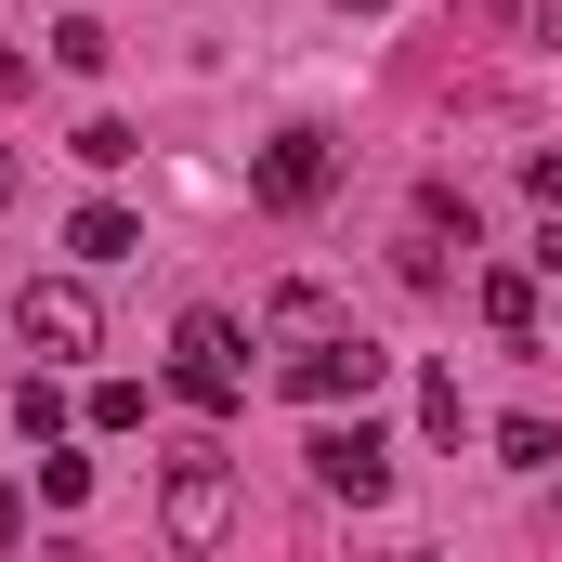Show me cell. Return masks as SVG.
Segmentation results:
<instances>
[{"label":"cell","mask_w":562,"mask_h":562,"mask_svg":"<svg viewBox=\"0 0 562 562\" xmlns=\"http://www.w3.org/2000/svg\"><path fill=\"white\" fill-rule=\"evenodd\" d=\"M170 393L210 406V419L249 406V340H236V314H183V327H170Z\"/></svg>","instance_id":"1"},{"label":"cell","mask_w":562,"mask_h":562,"mask_svg":"<svg viewBox=\"0 0 562 562\" xmlns=\"http://www.w3.org/2000/svg\"><path fill=\"white\" fill-rule=\"evenodd\" d=\"M13 340L40 353V367H79V353H105V301L79 276H26V301H13Z\"/></svg>","instance_id":"2"},{"label":"cell","mask_w":562,"mask_h":562,"mask_svg":"<svg viewBox=\"0 0 562 562\" xmlns=\"http://www.w3.org/2000/svg\"><path fill=\"white\" fill-rule=\"evenodd\" d=\"M301 458H314V484H327V497H353V510H367V497H393V431H380V419H340V406H314Z\"/></svg>","instance_id":"3"},{"label":"cell","mask_w":562,"mask_h":562,"mask_svg":"<svg viewBox=\"0 0 562 562\" xmlns=\"http://www.w3.org/2000/svg\"><path fill=\"white\" fill-rule=\"evenodd\" d=\"M380 380H393V353H380L367 327H327V340L288 353V406H367Z\"/></svg>","instance_id":"4"},{"label":"cell","mask_w":562,"mask_h":562,"mask_svg":"<svg viewBox=\"0 0 562 562\" xmlns=\"http://www.w3.org/2000/svg\"><path fill=\"white\" fill-rule=\"evenodd\" d=\"M249 196H262V210H327V196H340V132H276L249 157Z\"/></svg>","instance_id":"5"},{"label":"cell","mask_w":562,"mask_h":562,"mask_svg":"<svg viewBox=\"0 0 562 562\" xmlns=\"http://www.w3.org/2000/svg\"><path fill=\"white\" fill-rule=\"evenodd\" d=\"M170 537H183V550H223V537H236V471H223V445H170Z\"/></svg>","instance_id":"6"},{"label":"cell","mask_w":562,"mask_h":562,"mask_svg":"<svg viewBox=\"0 0 562 562\" xmlns=\"http://www.w3.org/2000/svg\"><path fill=\"white\" fill-rule=\"evenodd\" d=\"M66 249H79V262H132V249H144V210H119V196H92V210L66 223Z\"/></svg>","instance_id":"7"},{"label":"cell","mask_w":562,"mask_h":562,"mask_svg":"<svg viewBox=\"0 0 562 562\" xmlns=\"http://www.w3.org/2000/svg\"><path fill=\"white\" fill-rule=\"evenodd\" d=\"M471 301H484V327H497V340H537V276H524V262H497Z\"/></svg>","instance_id":"8"},{"label":"cell","mask_w":562,"mask_h":562,"mask_svg":"<svg viewBox=\"0 0 562 562\" xmlns=\"http://www.w3.org/2000/svg\"><path fill=\"white\" fill-rule=\"evenodd\" d=\"M262 327H276V340H327V327H353V314H340L327 288H276V301H262Z\"/></svg>","instance_id":"9"},{"label":"cell","mask_w":562,"mask_h":562,"mask_svg":"<svg viewBox=\"0 0 562 562\" xmlns=\"http://www.w3.org/2000/svg\"><path fill=\"white\" fill-rule=\"evenodd\" d=\"M66 157H79V170H132L144 132H132V119H79V132H66Z\"/></svg>","instance_id":"10"},{"label":"cell","mask_w":562,"mask_h":562,"mask_svg":"<svg viewBox=\"0 0 562 562\" xmlns=\"http://www.w3.org/2000/svg\"><path fill=\"white\" fill-rule=\"evenodd\" d=\"M53 66H66V79H105V66H119V40H105L92 13H66V26H53Z\"/></svg>","instance_id":"11"},{"label":"cell","mask_w":562,"mask_h":562,"mask_svg":"<svg viewBox=\"0 0 562 562\" xmlns=\"http://www.w3.org/2000/svg\"><path fill=\"white\" fill-rule=\"evenodd\" d=\"M419 431H431V445H458V431H471V406H458V367H419Z\"/></svg>","instance_id":"12"},{"label":"cell","mask_w":562,"mask_h":562,"mask_svg":"<svg viewBox=\"0 0 562 562\" xmlns=\"http://www.w3.org/2000/svg\"><path fill=\"white\" fill-rule=\"evenodd\" d=\"M79 419H92V431H144V380H92Z\"/></svg>","instance_id":"13"},{"label":"cell","mask_w":562,"mask_h":562,"mask_svg":"<svg viewBox=\"0 0 562 562\" xmlns=\"http://www.w3.org/2000/svg\"><path fill=\"white\" fill-rule=\"evenodd\" d=\"M497 458H510V471H550L562 431H550V419H497Z\"/></svg>","instance_id":"14"},{"label":"cell","mask_w":562,"mask_h":562,"mask_svg":"<svg viewBox=\"0 0 562 562\" xmlns=\"http://www.w3.org/2000/svg\"><path fill=\"white\" fill-rule=\"evenodd\" d=\"M13 419H26L40 445H53V431H66V393H53V380H13Z\"/></svg>","instance_id":"15"},{"label":"cell","mask_w":562,"mask_h":562,"mask_svg":"<svg viewBox=\"0 0 562 562\" xmlns=\"http://www.w3.org/2000/svg\"><path fill=\"white\" fill-rule=\"evenodd\" d=\"M524 183H537V196L562 210V144H537V157H524Z\"/></svg>","instance_id":"16"},{"label":"cell","mask_w":562,"mask_h":562,"mask_svg":"<svg viewBox=\"0 0 562 562\" xmlns=\"http://www.w3.org/2000/svg\"><path fill=\"white\" fill-rule=\"evenodd\" d=\"M26 79H40V66H26V53H13V40H0V105H13V92H26Z\"/></svg>","instance_id":"17"},{"label":"cell","mask_w":562,"mask_h":562,"mask_svg":"<svg viewBox=\"0 0 562 562\" xmlns=\"http://www.w3.org/2000/svg\"><path fill=\"white\" fill-rule=\"evenodd\" d=\"M13 537H26V497H13V484H0V550H13Z\"/></svg>","instance_id":"18"},{"label":"cell","mask_w":562,"mask_h":562,"mask_svg":"<svg viewBox=\"0 0 562 562\" xmlns=\"http://www.w3.org/2000/svg\"><path fill=\"white\" fill-rule=\"evenodd\" d=\"M524 26H537V40H562V0H524Z\"/></svg>","instance_id":"19"},{"label":"cell","mask_w":562,"mask_h":562,"mask_svg":"<svg viewBox=\"0 0 562 562\" xmlns=\"http://www.w3.org/2000/svg\"><path fill=\"white\" fill-rule=\"evenodd\" d=\"M537 276H562V210H550V236H537Z\"/></svg>","instance_id":"20"},{"label":"cell","mask_w":562,"mask_h":562,"mask_svg":"<svg viewBox=\"0 0 562 562\" xmlns=\"http://www.w3.org/2000/svg\"><path fill=\"white\" fill-rule=\"evenodd\" d=\"M0 210H13V144H0Z\"/></svg>","instance_id":"21"},{"label":"cell","mask_w":562,"mask_h":562,"mask_svg":"<svg viewBox=\"0 0 562 562\" xmlns=\"http://www.w3.org/2000/svg\"><path fill=\"white\" fill-rule=\"evenodd\" d=\"M340 13H393V0H340Z\"/></svg>","instance_id":"22"}]
</instances>
